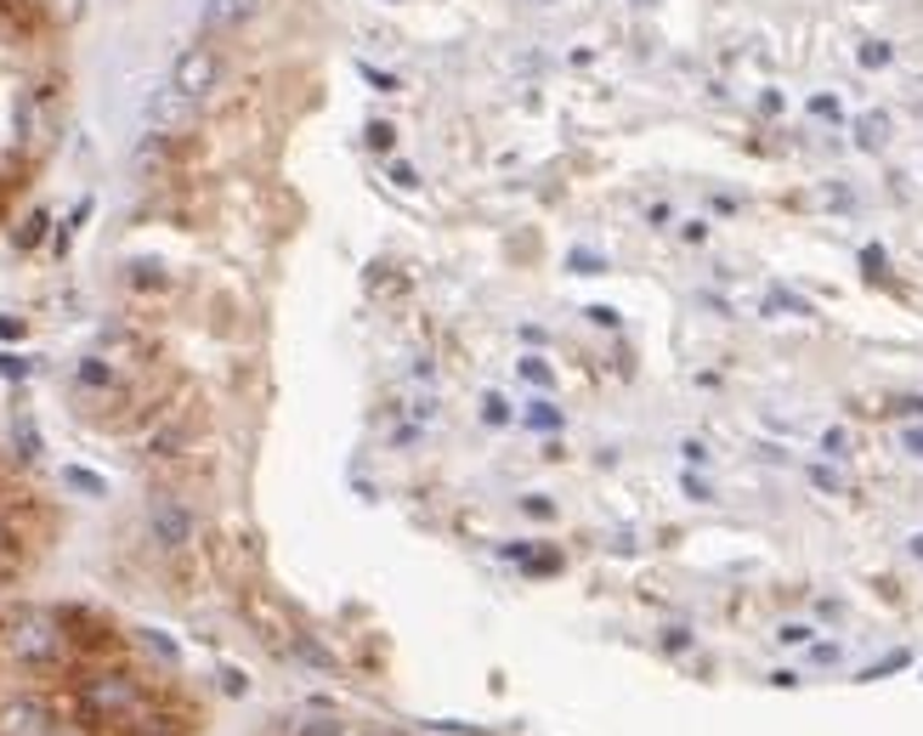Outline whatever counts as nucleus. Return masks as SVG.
I'll return each instance as SVG.
<instances>
[{"label":"nucleus","instance_id":"3","mask_svg":"<svg viewBox=\"0 0 923 736\" xmlns=\"http://www.w3.org/2000/svg\"><path fill=\"white\" fill-rule=\"evenodd\" d=\"M52 725H58V714L40 697H18L7 714H0V736H52Z\"/></svg>","mask_w":923,"mask_h":736},{"label":"nucleus","instance_id":"5","mask_svg":"<svg viewBox=\"0 0 923 736\" xmlns=\"http://www.w3.org/2000/svg\"><path fill=\"white\" fill-rule=\"evenodd\" d=\"M210 80H216V58H210V52H187V58L176 63V91H182V96H205Z\"/></svg>","mask_w":923,"mask_h":736},{"label":"nucleus","instance_id":"16","mask_svg":"<svg viewBox=\"0 0 923 736\" xmlns=\"http://www.w3.org/2000/svg\"><path fill=\"white\" fill-rule=\"evenodd\" d=\"M80 380H85V385H108V369H103V363H96V357H91V363L80 369Z\"/></svg>","mask_w":923,"mask_h":736},{"label":"nucleus","instance_id":"25","mask_svg":"<svg viewBox=\"0 0 923 736\" xmlns=\"http://www.w3.org/2000/svg\"><path fill=\"white\" fill-rule=\"evenodd\" d=\"M392 736H403V730H392Z\"/></svg>","mask_w":923,"mask_h":736},{"label":"nucleus","instance_id":"19","mask_svg":"<svg viewBox=\"0 0 923 736\" xmlns=\"http://www.w3.org/2000/svg\"><path fill=\"white\" fill-rule=\"evenodd\" d=\"M0 374H7V380H23L29 363H23V357H0Z\"/></svg>","mask_w":923,"mask_h":736},{"label":"nucleus","instance_id":"9","mask_svg":"<svg viewBox=\"0 0 923 736\" xmlns=\"http://www.w3.org/2000/svg\"><path fill=\"white\" fill-rule=\"evenodd\" d=\"M521 380H527V385H539V391H556V374H550L539 357H521Z\"/></svg>","mask_w":923,"mask_h":736},{"label":"nucleus","instance_id":"7","mask_svg":"<svg viewBox=\"0 0 923 736\" xmlns=\"http://www.w3.org/2000/svg\"><path fill=\"white\" fill-rule=\"evenodd\" d=\"M250 7H256V0H210V29H232L238 18H250Z\"/></svg>","mask_w":923,"mask_h":736},{"label":"nucleus","instance_id":"11","mask_svg":"<svg viewBox=\"0 0 923 736\" xmlns=\"http://www.w3.org/2000/svg\"><path fill=\"white\" fill-rule=\"evenodd\" d=\"M63 481H69V487H80V494H91V499H103V481H96L91 470H74V465H69V470H63Z\"/></svg>","mask_w":923,"mask_h":736},{"label":"nucleus","instance_id":"18","mask_svg":"<svg viewBox=\"0 0 923 736\" xmlns=\"http://www.w3.org/2000/svg\"><path fill=\"white\" fill-rule=\"evenodd\" d=\"M369 142H374V147H392L397 131H392V125H369Z\"/></svg>","mask_w":923,"mask_h":736},{"label":"nucleus","instance_id":"22","mask_svg":"<svg viewBox=\"0 0 923 736\" xmlns=\"http://www.w3.org/2000/svg\"><path fill=\"white\" fill-rule=\"evenodd\" d=\"M895 414H923V397H901V403H895Z\"/></svg>","mask_w":923,"mask_h":736},{"label":"nucleus","instance_id":"12","mask_svg":"<svg viewBox=\"0 0 923 736\" xmlns=\"http://www.w3.org/2000/svg\"><path fill=\"white\" fill-rule=\"evenodd\" d=\"M855 131H861V142H867V147H879V142H884V131H890V120H884V114H867Z\"/></svg>","mask_w":923,"mask_h":736},{"label":"nucleus","instance_id":"10","mask_svg":"<svg viewBox=\"0 0 923 736\" xmlns=\"http://www.w3.org/2000/svg\"><path fill=\"white\" fill-rule=\"evenodd\" d=\"M527 425H532V431H556V425H561V414L539 397V403H527Z\"/></svg>","mask_w":923,"mask_h":736},{"label":"nucleus","instance_id":"23","mask_svg":"<svg viewBox=\"0 0 923 736\" xmlns=\"http://www.w3.org/2000/svg\"><path fill=\"white\" fill-rule=\"evenodd\" d=\"M906 448H912V454H923V431H906Z\"/></svg>","mask_w":923,"mask_h":736},{"label":"nucleus","instance_id":"8","mask_svg":"<svg viewBox=\"0 0 923 736\" xmlns=\"http://www.w3.org/2000/svg\"><path fill=\"white\" fill-rule=\"evenodd\" d=\"M187 448V425H159L154 431V454L159 459H170V454H182Z\"/></svg>","mask_w":923,"mask_h":736},{"label":"nucleus","instance_id":"17","mask_svg":"<svg viewBox=\"0 0 923 736\" xmlns=\"http://www.w3.org/2000/svg\"><path fill=\"white\" fill-rule=\"evenodd\" d=\"M810 114H816V120H839V103H833V96H816Z\"/></svg>","mask_w":923,"mask_h":736},{"label":"nucleus","instance_id":"13","mask_svg":"<svg viewBox=\"0 0 923 736\" xmlns=\"http://www.w3.org/2000/svg\"><path fill=\"white\" fill-rule=\"evenodd\" d=\"M295 736H346V725H334V719H301Z\"/></svg>","mask_w":923,"mask_h":736},{"label":"nucleus","instance_id":"15","mask_svg":"<svg viewBox=\"0 0 923 736\" xmlns=\"http://www.w3.org/2000/svg\"><path fill=\"white\" fill-rule=\"evenodd\" d=\"M481 414H488V425H505V419H510L505 397H488V403H481Z\"/></svg>","mask_w":923,"mask_h":736},{"label":"nucleus","instance_id":"20","mask_svg":"<svg viewBox=\"0 0 923 736\" xmlns=\"http://www.w3.org/2000/svg\"><path fill=\"white\" fill-rule=\"evenodd\" d=\"M821 448H828L833 459H844V431H828V436H821Z\"/></svg>","mask_w":923,"mask_h":736},{"label":"nucleus","instance_id":"1","mask_svg":"<svg viewBox=\"0 0 923 736\" xmlns=\"http://www.w3.org/2000/svg\"><path fill=\"white\" fill-rule=\"evenodd\" d=\"M74 714L85 725H120V719L142 714V685L131 674H91L74 692Z\"/></svg>","mask_w":923,"mask_h":736},{"label":"nucleus","instance_id":"24","mask_svg":"<svg viewBox=\"0 0 923 736\" xmlns=\"http://www.w3.org/2000/svg\"><path fill=\"white\" fill-rule=\"evenodd\" d=\"M12 578V561H0V583H7Z\"/></svg>","mask_w":923,"mask_h":736},{"label":"nucleus","instance_id":"21","mask_svg":"<svg viewBox=\"0 0 923 736\" xmlns=\"http://www.w3.org/2000/svg\"><path fill=\"white\" fill-rule=\"evenodd\" d=\"M392 182H397V187H419V176H414V165H392Z\"/></svg>","mask_w":923,"mask_h":736},{"label":"nucleus","instance_id":"4","mask_svg":"<svg viewBox=\"0 0 923 736\" xmlns=\"http://www.w3.org/2000/svg\"><path fill=\"white\" fill-rule=\"evenodd\" d=\"M148 527H154V538L165 550H182L187 538H193V516L176 505V499H154V510H148Z\"/></svg>","mask_w":923,"mask_h":736},{"label":"nucleus","instance_id":"6","mask_svg":"<svg viewBox=\"0 0 923 736\" xmlns=\"http://www.w3.org/2000/svg\"><path fill=\"white\" fill-rule=\"evenodd\" d=\"M148 114H154V125H182L187 120V96L182 91H159Z\"/></svg>","mask_w":923,"mask_h":736},{"label":"nucleus","instance_id":"2","mask_svg":"<svg viewBox=\"0 0 923 736\" xmlns=\"http://www.w3.org/2000/svg\"><path fill=\"white\" fill-rule=\"evenodd\" d=\"M7 646H12V657H18V663H29V668H52V663L74 657L63 618H23V623H12Z\"/></svg>","mask_w":923,"mask_h":736},{"label":"nucleus","instance_id":"14","mask_svg":"<svg viewBox=\"0 0 923 736\" xmlns=\"http://www.w3.org/2000/svg\"><path fill=\"white\" fill-rule=\"evenodd\" d=\"M890 58H895V52H890L884 40H867V45H861V63H867V69H884Z\"/></svg>","mask_w":923,"mask_h":736}]
</instances>
